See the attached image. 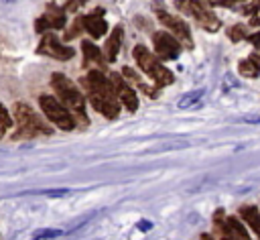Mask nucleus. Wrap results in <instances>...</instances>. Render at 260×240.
Instances as JSON below:
<instances>
[{
  "mask_svg": "<svg viewBox=\"0 0 260 240\" xmlns=\"http://www.w3.org/2000/svg\"><path fill=\"white\" fill-rule=\"evenodd\" d=\"M134 59H136V63L140 65V69L156 81V85L162 87V85L173 83V79H175L173 73H171L144 45H136V47H134Z\"/></svg>",
  "mask_w": 260,
  "mask_h": 240,
  "instance_id": "nucleus-1",
  "label": "nucleus"
},
{
  "mask_svg": "<svg viewBox=\"0 0 260 240\" xmlns=\"http://www.w3.org/2000/svg\"><path fill=\"white\" fill-rule=\"evenodd\" d=\"M51 83H53L55 92L59 94L61 102H65V108L73 110V112L79 114L81 118H87V116H85V102H83V96H81V92L77 89V85H75L69 77H65L63 73H53Z\"/></svg>",
  "mask_w": 260,
  "mask_h": 240,
  "instance_id": "nucleus-2",
  "label": "nucleus"
},
{
  "mask_svg": "<svg viewBox=\"0 0 260 240\" xmlns=\"http://www.w3.org/2000/svg\"><path fill=\"white\" fill-rule=\"evenodd\" d=\"M39 104H41L45 116L49 118V122H53V124L59 126L61 130H71V128L75 126V122H73L69 110H67L59 100H55V98H51V96H41Z\"/></svg>",
  "mask_w": 260,
  "mask_h": 240,
  "instance_id": "nucleus-3",
  "label": "nucleus"
},
{
  "mask_svg": "<svg viewBox=\"0 0 260 240\" xmlns=\"http://www.w3.org/2000/svg\"><path fill=\"white\" fill-rule=\"evenodd\" d=\"M14 114H16V122H18V128H20V134L24 136H30V134H51V128L24 104H16L14 108Z\"/></svg>",
  "mask_w": 260,
  "mask_h": 240,
  "instance_id": "nucleus-4",
  "label": "nucleus"
},
{
  "mask_svg": "<svg viewBox=\"0 0 260 240\" xmlns=\"http://www.w3.org/2000/svg\"><path fill=\"white\" fill-rule=\"evenodd\" d=\"M177 8L187 12V14H191V16H195V20H199V24H203L207 31H215L219 26V22L211 14V10L199 0H177Z\"/></svg>",
  "mask_w": 260,
  "mask_h": 240,
  "instance_id": "nucleus-5",
  "label": "nucleus"
},
{
  "mask_svg": "<svg viewBox=\"0 0 260 240\" xmlns=\"http://www.w3.org/2000/svg\"><path fill=\"white\" fill-rule=\"evenodd\" d=\"M152 43H154V49H156V53L160 57H165V59H177L179 57L181 45L171 33H165V31L154 33L152 35Z\"/></svg>",
  "mask_w": 260,
  "mask_h": 240,
  "instance_id": "nucleus-6",
  "label": "nucleus"
},
{
  "mask_svg": "<svg viewBox=\"0 0 260 240\" xmlns=\"http://www.w3.org/2000/svg\"><path fill=\"white\" fill-rule=\"evenodd\" d=\"M37 51H39V53H43V55H49V57L61 59V61L71 59V57L75 55V51H73L71 47H63V45L57 41V37H53V35H45Z\"/></svg>",
  "mask_w": 260,
  "mask_h": 240,
  "instance_id": "nucleus-7",
  "label": "nucleus"
},
{
  "mask_svg": "<svg viewBox=\"0 0 260 240\" xmlns=\"http://www.w3.org/2000/svg\"><path fill=\"white\" fill-rule=\"evenodd\" d=\"M85 85H87V92H89V94H100V96L116 98V89H114L112 81L106 79L100 71H89V75H87V79H85Z\"/></svg>",
  "mask_w": 260,
  "mask_h": 240,
  "instance_id": "nucleus-8",
  "label": "nucleus"
},
{
  "mask_svg": "<svg viewBox=\"0 0 260 240\" xmlns=\"http://www.w3.org/2000/svg\"><path fill=\"white\" fill-rule=\"evenodd\" d=\"M89 100H91V106H93L98 112H102L104 116H108V118H116L118 112H120L116 98L100 96V94H89Z\"/></svg>",
  "mask_w": 260,
  "mask_h": 240,
  "instance_id": "nucleus-9",
  "label": "nucleus"
},
{
  "mask_svg": "<svg viewBox=\"0 0 260 240\" xmlns=\"http://www.w3.org/2000/svg\"><path fill=\"white\" fill-rule=\"evenodd\" d=\"M160 20L175 33V37H179L187 47H191V33H189V26L185 24V20H179L167 12H160Z\"/></svg>",
  "mask_w": 260,
  "mask_h": 240,
  "instance_id": "nucleus-10",
  "label": "nucleus"
},
{
  "mask_svg": "<svg viewBox=\"0 0 260 240\" xmlns=\"http://www.w3.org/2000/svg\"><path fill=\"white\" fill-rule=\"evenodd\" d=\"M112 85H114V89H116V94H118V98H120V102L130 110V112H134L136 108H138V98H136V94H134V89H130L118 75L112 79Z\"/></svg>",
  "mask_w": 260,
  "mask_h": 240,
  "instance_id": "nucleus-11",
  "label": "nucleus"
},
{
  "mask_svg": "<svg viewBox=\"0 0 260 240\" xmlns=\"http://www.w3.org/2000/svg\"><path fill=\"white\" fill-rule=\"evenodd\" d=\"M79 24L91 35V37H102L106 31H108V24H106V20L102 18V16H98V12L95 14H89V16H83L81 20H79Z\"/></svg>",
  "mask_w": 260,
  "mask_h": 240,
  "instance_id": "nucleus-12",
  "label": "nucleus"
},
{
  "mask_svg": "<svg viewBox=\"0 0 260 240\" xmlns=\"http://www.w3.org/2000/svg\"><path fill=\"white\" fill-rule=\"evenodd\" d=\"M120 43H122V28L116 26L114 33H112V37H110L108 43H106V55H108L110 61L116 59V55H118V51H120Z\"/></svg>",
  "mask_w": 260,
  "mask_h": 240,
  "instance_id": "nucleus-13",
  "label": "nucleus"
},
{
  "mask_svg": "<svg viewBox=\"0 0 260 240\" xmlns=\"http://www.w3.org/2000/svg\"><path fill=\"white\" fill-rule=\"evenodd\" d=\"M242 218L252 226V232L254 234H260V218H258V207L256 205H244L240 209Z\"/></svg>",
  "mask_w": 260,
  "mask_h": 240,
  "instance_id": "nucleus-14",
  "label": "nucleus"
},
{
  "mask_svg": "<svg viewBox=\"0 0 260 240\" xmlns=\"http://www.w3.org/2000/svg\"><path fill=\"white\" fill-rule=\"evenodd\" d=\"M47 20H49V26L53 28H63L65 26V10L57 8L55 4L49 6V12H47Z\"/></svg>",
  "mask_w": 260,
  "mask_h": 240,
  "instance_id": "nucleus-15",
  "label": "nucleus"
},
{
  "mask_svg": "<svg viewBox=\"0 0 260 240\" xmlns=\"http://www.w3.org/2000/svg\"><path fill=\"white\" fill-rule=\"evenodd\" d=\"M240 73L242 75H248V77H256L258 75V57L252 55L250 61H242L240 63Z\"/></svg>",
  "mask_w": 260,
  "mask_h": 240,
  "instance_id": "nucleus-16",
  "label": "nucleus"
},
{
  "mask_svg": "<svg viewBox=\"0 0 260 240\" xmlns=\"http://www.w3.org/2000/svg\"><path fill=\"white\" fill-rule=\"evenodd\" d=\"M81 49H83L87 61H100V59H102V51H100L95 45H91L89 41H83V43H81Z\"/></svg>",
  "mask_w": 260,
  "mask_h": 240,
  "instance_id": "nucleus-17",
  "label": "nucleus"
},
{
  "mask_svg": "<svg viewBox=\"0 0 260 240\" xmlns=\"http://www.w3.org/2000/svg\"><path fill=\"white\" fill-rule=\"evenodd\" d=\"M223 230H225V232H236V236L246 238V230H244V226H242V224H240L236 218H228V220H225Z\"/></svg>",
  "mask_w": 260,
  "mask_h": 240,
  "instance_id": "nucleus-18",
  "label": "nucleus"
},
{
  "mask_svg": "<svg viewBox=\"0 0 260 240\" xmlns=\"http://www.w3.org/2000/svg\"><path fill=\"white\" fill-rule=\"evenodd\" d=\"M203 96V89H197V92H189L187 96H183L181 98V102H179V108H189L191 104H195L199 98Z\"/></svg>",
  "mask_w": 260,
  "mask_h": 240,
  "instance_id": "nucleus-19",
  "label": "nucleus"
},
{
  "mask_svg": "<svg viewBox=\"0 0 260 240\" xmlns=\"http://www.w3.org/2000/svg\"><path fill=\"white\" fill-rule=\"evenodd\" d=\"M8 126H10V116H8V112H6V108L0 104V136L8 130Z\"/></svg>",
  "mask_w": 260,
  "mask_h": 240,
  "instance_id": "nucleus-20",
  "label": "nucleus"
},
{
  "mask_svg": "<svg viewBox=\"0 0 260 240\" xmlns=\"http://www.w3.org/2000/svg\"><path fill=\"white\" fill-rule=\"evenodd\" d=\"M230 37H232V41H234V43H238V41L246 39V28H244L242 24L232 26V28H230Z\"/></svg>",
  "mask_w": 260,
  "mask_h": 240,
  "instance_id": "nucleus-21",
  "label": "nucleus"
},
{
  "mask_svg": "<svg viewBox=\"0 0 260 240\" xmlns=\"http://www.w3.org/2000/svg\"><path fill=\"white\" fill-rule=\"evenodd\" d=\"M61 232L59 230H41L35 234V238H47V236H59Z\"/></svg>",
  "mask_w": 260,
  "mask_h": 240,
  "instance_id": "nucleus-22",
  "label": "nucleus"
},
{
  "mask_svg": "<svg viewBox=\"0 0 260 240\" xmlns=\"http://www.w3.org/2000/svg\"><path fill=\"white\" fill-rule=\"evenodd\" d=\"M47 26H49V20H47V16H41V18L37 20V31H39V33H43Z\"/></svg>",
  "mask_w": 260,
  "mask_h": 240,
  "instance_id": "nucleus-23",
  "label": "nucleus"
},
{
  "mask_svg": "<svg viewBox=\"0 0 260 240\" xmlns=\"http://www.w3.org/2000/svg\"><path fill=\"white\" fill-rule=\"evenodd\" d=\"M215 4H232V2H238V0H213Z\"/></svg>",
  "mask_w": 260,
  "mask_h": 240,
  "instance_id": "nucleus-24",
  "label": "nucleus"
},
{
  "mask_svg": "<svg viewBox=\"0 0 260 240\" xmlns=\"http://www.w3.org/2000/svg\"><path fill=\"white\" fill-rule=\"evenodd\" d=\"M258 37H260V35H252V37H250V39H252V43H254V45H256V47H258V41H260V39H258Z\"/></svg>",
  "mask_w": 260,
  "mask_h": 240,
  "instance_id": "nucleus-25",
  "label": "nucleus"
}]
</instances>
